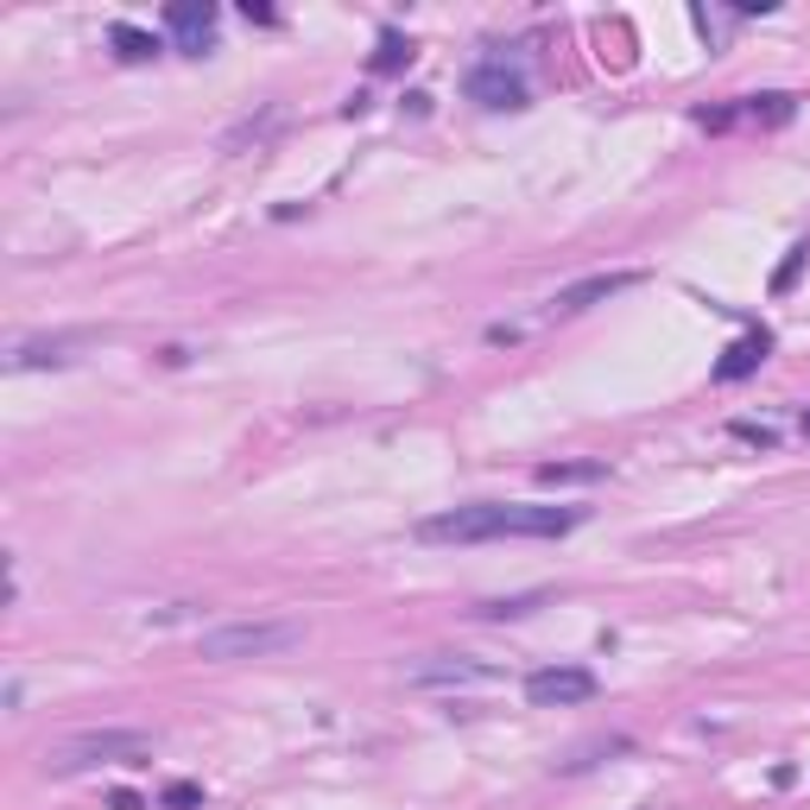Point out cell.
Listing matches in <instances>:
<instances>
[{"label":"cell","instance_id":"obj_1","mask_svg":"<svg viewBox=\"0 0 810 810\" xmlns=\"http://www.w3.org/2000/svg\"><path fill=\"white\" fill-rule=\"evenodd\" d=\"M583 526V507H500V500H475V507H450V514L418 519L424 545H488V538H564Z\"/></svg>","mask_w":810,"mask_h":810},{"label":"cell","instance_id":"obj_2","mask_svg":"<svg viewBox=\"0 0 810 810\" xmlns=\"http://www.w3.org/2000/svg\"><path fill=\"white\" fill-rule=\"evenodd\" d=\"M153 753V734L146 729H89V734H70V741H58V748L45 753V772H89V767H115V760H127V767H139Z\"/></svg>","mask_w":810,"mask_h":810},{"label":"cell","instance_id":"obj_3","mask_svg":"<svg viewBox=\"0 0 810 810\" xmlns=\"http://www.w3.org/2000/svg\"><path fill=\"white\" fill-rule=\"evenodd\" d=\"M203 658H216V665H235V658H279L304 646V627L297 621H228V627H209L197 640Z\"/></svg>","mask_w":810,"mask_h":810},{"label":"cell","instance_id":"obj_4","mask_svg":"<svg viewBox=\"0 0 810 810\" xmlns=\"http://www.w3.org/2000/svg\"><path fill=\"white\" fill-rule=\"evenodd\" d=\"M462 89H469V101L475 108H526V101H533V82H526V64L519 58H507V51H495V58H481L469 70V77H462Z\"/></svg>","mask_w":810,"mask_h":810},{"label":"cell","instance_id":"obj_5","mask_svg":"<svg viewBox=\"0 0 810 810\" xmlns=\"http://www.w3.org/2000/svg\"><path fill=\"white\" fill-rule=\"evenodd\" d=\"M406 684L412 691H462V684H495V665H481V658H462V653H437V658H418L406 665Z\"/></svg>","mask_w":810,"mask_h":810},{"label":"cell","instance_id":"obj_6","mask_svg":"<svg viewBox=\"0 0 810 810\" xmlns=\"http://www.w3.org/2000/svg\"><path fill=\"white\" fill-rule=\"evenodd\" d=\"M589 696H595V672H583V665H545V672L526 677L533 710H570V703H589Z\"/></svg>","mask_w":810,"mask_h":810},{"label":"cell","instance_id":"obj_7","mask_svg":"<svg viewBox=\"0 0 810 810\" xmlns=\"http://www.w3.org/2000/svg\"><path fill=\"white\" fill-rule=\"evenodd\" d=\"M633 285H640V273H589V279H576V285H564V292L552 297V316L595 311V304H608V297L633 292Z\"/></svg>","mask_w":810,"mask_h":810},{"label":"cell","instance_id":"obj_8","mask_svg":"<svg viewBox=\"0 0 810 810\" xmlns=\"http://www.w3.org/2000/svg\"><path fill=\"white\" fill-rule=\"evenodd\" d=\"M165 26H172V39H178L184 58H203V51L216 45V7H209V0H178V7H165Z\"/></svg>","mask_w":810,"mask_h":810},{"label":"cell","instance_id":"obj_9","mask_svg":"<svg viewBox=\"0 0 810 810\" xmlns=\"http://www.w3.org/2000/svg\"><path fill=\"white\" fill-rule=\"evenodd\" d=\"M89 342V330H58V336H26L13 342V355H7V368H64V361H77V349Z\"/></svg>","mask_w":810,"mask_h":810},{"label":"cell","instance_id":"obj_10","mask_svg":"<svg viewBox=\"0 0 810 810\" xmlns=\"http://www.w3.org/2000/svg\"><path fill=\"white\" fill-rule=\"evenodd\" d=\"M767 355H772V336H767V330H748V336L734 342L729 355L715 361V380H722V387H729V380H748Z\"/></svg>","mask_w":810,"mask_h":810},{"label":"cell","instance_id":"obj_11","mask_svg":"<svg viewBox=\"0 0 810 810\" xmlns=\"http://www.w3.org/2000/svg\"><path fill=\"white\" fill-rule=\"evenodd\" d=\"M279 101H266V108H260V115H247V120H235V127H228V139H222V153H247V146H260V139L273 134L279 127Z\"/></svg>","mask_w":810,"mask_h":810},{"label":"cell","instance_id":"obj_12","mask_svg":"<svg viewBox=\"0 0 810 810\" xmlns=\"http://www.w3.org/2000/svg\"><path fill=\"white\" fill-rule=\"evenodd\" d=\"M108 45H115V58L120 64H146V58H158V39L153 32H139V26H108Z\"/></svg>","mask_w":810,"mask_h":810},{"label":"cell","instance_id":"obj_13","mask_svg":"<svg viewBox=\"0 0 810 810\" xmlns=\"http://www.w3.org/2000/svg\"><path fill=\"white\" fill-rule=\"evenodd\" d=\"M602 475H608V462H545L538 481L545 488H570V481H602Z\"/></svg>","mask_w":810,"mask_h":810},{"label":"cell","instance_id":"obj_14","mask_svg":"<svg viewBox=\"0 0 810 810\" xmlns=\"http://www.w3.org/2000/svg\"><path fill=\"white\" fill-rule=\"evenodd\" d=\"M412 58H418V51H412V39L387 26V32H380V51H374V70H406Z\"/></svg>","mask_w":810,"mask_h":810},{"label":"cell","instance_id":"obj_15","mask_svg":"<svg viewBox=\"0 0 810 810\" xmlns=\"http://www.w3.org/2000/svg\"><path fill=\"white\" fill-rule=\"evenodd\" d=\"M753 120H767V127H779V120H791V96H753L748 101Z\"/></svg>","mask_w":810,"mask_h":810},{"label":"cell","instance_id":"obj_16","mask_svg":"<svg viewBox=\"0 0 810 810\" xmlns=\"http://www.w3.org/2000/svg\"><path fill=\"white\" fill-rule=\"evenodd\" d=\"M538 602H545V595H514V602H481L475 614H481V621H507V614H533Z\"/></svg>","mask_w":810,"mask_h":810},{"label":"cell","instance_id":"obj_17","mask_svg":"<svg viewBox=\"0 0 810 810\" xmlns=\"http://www.w3.org/2000/svg\"><path fill=\"white\" fill-rule=\"evenodd\" d=\"M165 810H197L203 804V785H191V779H178V785H165V798H158Z\"/></svg>","mask_w":810,"mask_h":810},{"label":"cell","instance_id":"obj_18","mask_svg":"<svg viewBox=\"0 0 810 810\" xmlns=\"http://www.w3.org/2000/svg\"><path fill=\"white\" fill-rule=\"evenodd\" d=\"M804 260H810V247H791L785 266L772 273V292H791V285H798V273H804Z\"/></svg>","mask_w":810,"mask_h":810},{"label":"cell","instance_id":"obj_19","mask_svg":"<svg viewBox=\"0 0 810 810\" xmlns=\"http://www.w3.org/2000/svg\"><path fill=\"white\" fill-rule=\"evenodd\" d=\"M734 437H748V443H772V431H767V424H748V418L734 424Z\"/></svg>","mask_w":810,"mask_h":810},{"label":"cell","instance_id":"obj_20","mask_svg":"<svg viewBox=\"0 0 810 810\" xmlns=\"http://www.w3.org/2000/svg\"><path fill=\"white\" fill-rule=\"evenodd\" d=\"M108 804H115V810H146V804H139V798H134V791H115Z\"/></svg>","mask_w":810,"mask_h":810}]
</instances>
